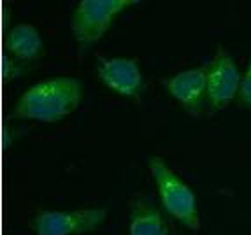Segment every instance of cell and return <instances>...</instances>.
I'll return each mask as SVG.
<instances>
[{"mask_svg":"<svg viewBox=\"0 0 251 235\" xmlns=\"http://www.w3.org/2000/svg\"><path fill=\"white\" fill-rule=\"evenodd\" d=\"M83 100V84L69 76L48 77L32 84L18 98L13 118L39 123H56L74 113Z\"/></svg>","mask_w":251,"mask_h":235,"instance_id":"6da1fadb","label":"cell"},{"mask_svg":"<svg viewBox=\"0 0 251 235\" xmlns=\"http://www.w3.org/2000/svg\"><path fill=\"white\" fill-rule=\"evenodd\" d=\"M150 170L163 211L188 230L197 232L201 228V214L193 189L169 167L162 156H151Z\"/></svg>","mask_w":251,"mask_h":235,"instance_id":"7a4b0ae2","label":"cell"},{"mask_svg":"<svg viewBox=\"0 0 251 235\" xmlns=\"http://www.w3.org/2000/svg\"><path fill=\"white\" fill-rule=\"evenodd\" d=\"M135 4L137 0H81L71 16V32L81 53L100 41L114 20Z\"/></svg>","mask_w":251,"mask_h":235,"instance_id":"3957f363","label":"cell"},{"mask_svg":"<svg viewBox=\"0 0 251 235\" xmlns=\"http://www.w3.org/2000/svg\"><path fill=\"white\" fill-rule=\"evenodd\" d=\"M107 219V209L41 211L32 219L37 235H84L100 228Z\"/></svg>","mask_w":251,"mask_h":235,"instance_id":"277c9868","label":"cell"},{"mask_svg":"<svg viewBox=\"0 0 251 235\" xmlns=\"http://www.w3.org/2000/svg\"><path fill=\"white\" fill-rule=\"evenodd\" d=\"M241 79L243 76L234 56L225 47L218 46L216 55L207 65V104L211 113L226 109L237 98Z\"/></svg>","mask_w":251,"mask_h":235,"instance_id":"5b68a950","label":"cell"},{"mask_svg":"<svg viewBox=\"0 0 251 235\" xmlns=\"http://www.w3.org/2000/svg\"><path fill=\"white\" fill-rule=\"evenodd\" d=\"M97 76L111 92L139 100L143 90V74L135 58H100Z\"/></svg>","mask_w":251,"mask_h":235,"instance_id":"8992f818","label":"cell"},{"mask_svg":"<svg viewBox=\"0 0 251 235\" xmlns=\"http://www.w3.org/2000/svg\"><path fill=\"white\" fill-rule=\"evenodd\" d=\"M163 86L192 116H201L207 100V67L188 69L163 79Z\"/></svg>","mask_w":251,"mask_h":235,"instance_id":"52a82bcc","label":"cell"},{"mask_svg":"<svg viewBox=\"0 0 251 235\" xmlns=\"http://www.w3.org/2000/svg\"><path fill=\"white\" fill-rule=\"evenodd\" d=\"M130 235H169V225L162 211L148 195H137L130 202Z\"/></svg>","mask_w":251,"mask_h":235,"instance_id":"ba28073f","label":"cell"},{"mask_svg":"<svg viewBox=\"0 0 251 235\" xmlns=\"http://www.w3.org/2000/svg\"><path fill=\"white\" fill-rule=\"evenodd\" d=\"M5 51L21 63L35 62L42 56V37L37 26L21 23L11 28L5 37Z\"/></svg>","mask_w":251,"mask_h":235,"instance_id":"9c48e42d","label":"cell"},{"mask_svg":"<svg viewBox=\"0 0 251 235\" xmlns=\"http://www.w3.org/2000/svg\"><path fill=\"white\" fill-rule=\"evenodd\" d=\"M237 100L243 107L251 109V58H250V62H248V67H246L243 79H241V88H239Z\"/></svg>","mask_w":251,"mask_h":235,"instance_id":"30bf717a","label":"cell"},{"mask_svg":"<svg viewBox=\"0 0 251 235\" xmlns=\"http://www.w3.org/2000/svg\"><path fill=\"white\" fill-rule=\"evenodd\" d=\"M7 67H9V60L5 58V60H4V77H5V79H7V77H9V74H7ZM21 72H23V69H20V65H18V63H14V67H13V74H14V77L20 76Z\"/></svg>","mask_w":251,"mask_h":235,"instance_id":"8fae6325","label":"cell"}]
</instances>
